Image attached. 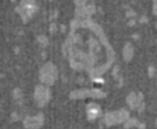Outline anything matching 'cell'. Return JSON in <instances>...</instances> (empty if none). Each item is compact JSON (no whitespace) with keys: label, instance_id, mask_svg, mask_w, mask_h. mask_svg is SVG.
I'll return each instance as SVG.
<instances>
[{"label":"cell","instance_id":"ba28073f","mask_svg":"<svg viewBox=\"0 0 157 129\" xmlns=\"http://www.w3.org/2000/svg\"><path fill=\"white\" fill-rule=\"evenodd\" d=\"M11 116H12L13 120L14 121H17L18 119V117L17 114L15 112H13Z\"/></svg>","mask_w":157,"mask_h":129},{"label":"cell","instance_id":"7a4b0ae2","mask_svg":"<svg viewBox=\"0 0 157 129\" xmlns=\"http://www.w3.org/2000/svg\"><path fill=\"white\" fill-rule=\"evenodd\" d=\"M106 94L99 90H80L71 92L70 97L72 99H84L91 97L94 98H103Z\"/></svg>","mask_w":157,"mask_h":129},{"label":"cell","instance_id":"5b68a950","mask_svg":"<svg viewBox=\"0 0 157 129\" xmlns=\"http://www.w3.org/2000/svg\"><path fill=\"white\" fill-rule=\"evenodd\" d=\"M87 117L90 120H95L101 116L102 111L100 106L94 103H90L86 107Z\"/></svg>","mask_w":157,"mask_h":129},{"label":"cell","instance_id":"6da1fadb","mask_svg":"<svg viewBox=\"0 0 157 129\" xmlns=\"http://www.w3.org/2000/svg\"><path fill=\"white\" fill-rule=\"evenodd\" d=\"M129 116V114L127 111L121 109L107 114L105 117V122L109 126L117 125L125 121Z\"/></svg>","mask_w":157,"mask_h":129},{"label":"cell","instance_id":"277c9868","mask_svg":"<svg viewBox=\"0 0 157 129\" xmlns=\"http://www.w3.org/2000/svg\"><path fill=\"white\" fill-rule=\"evenodd\" d=\"M44 122V115L40 112L33 117L27 116L24 121V125L26 128L38 129L43 125Z\"/></svg>","mask_w":157,"mask_h":129},{"label":"cell","instance_id":"52a82bcc","mask_svg":"<svg viewBox=\"0 0 157 129\" xmlns=\"http://www.w3.org/2000/svg\"><path fill=\"white\" fill-rule=\"evenodd\" d=\"M13 96L15 99H19L21 96V90L19 89H16L14 90L13 93Z\"/></svg>","mask_w":157,"mask_h":129},{"label":"cell","instance_id":"8992f818","mask_svg":"<svg viewBox=\"0 0 157 129\" xmlns=\"http://www.w3.org/2000/svg\"><path fill=\"white\" fill-rule=\"evenodd\" d=\"M142 94H139V96L137 97L136 94L133 93L129 94L127 98L128 104L131 108L134 109L137 106L140 104L142 100Z\"/></svg>","mask_w":157,"mask_h":129},{"label":"cell","instance_id":"3957f363","mask_svg":"<svg viewBox=\"0 0 157 129\" xmlns=\"http://www.w3.org/2000/svg\"><path fill=\"white\" fill-rule=\"evenodd\" d=\"M34 98L39 107L42 108L49 101L50 93L49 90L41 86L35 88Z\"/></svg>","mask_w":157,"mask_h":129}]
</instances>
